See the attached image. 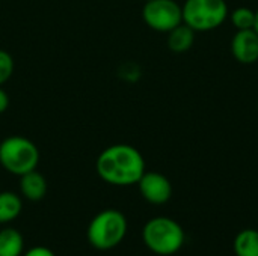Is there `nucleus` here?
Segmentation results:
<instances>
[{
	"label": "nucleus",
	"mask_w": 258,
	"mask_h": 256,
	"mask_svg": "<svg viewBox=\"0 0 258 256\" xmlns=\"http://www.w3.org/2000/svg\"><path fill=\"white\" fill-rule=\"evenodd\" d=\"M144 2H150V0H144Z\"/></svg>",
	"instance_id": "6ab92c4d"
},
{
	"label": "nucleus",
	"mask_w": 258,
	"mask_h": 256,
	"mask_svg": "<svg viewBox=\"0 0 258 256\" xmlns=\"http://www.w3.org/2000/svg\"><path fill=\"white\" fill-rule=\"evenodd\" d=\"M141 196L153 205H163L172 196V184L160 172H147L138 181Z\"/></svg>",
	"instance_id": "0eeeda50"
},
{
	"label": "nucleus",
	"mask_w": 258,
	"mask_h": 256,
	"mask_svg": "<svg viewBox=\"0 0 258 256\" xmlns=\"http://www.w3.org/2000/svg\"><path fill=\"white\" fill-rule=\"evenodd\" d=\"M142 240L150 252L160 256H171L180 252L186 241V234L177 220L159 216L145 223Z\"/></svg>",
	"instance_id": "f03ea898"
},
{
	"label": "nucleus",
	"mask_w": 258,
	"mask_h": 256,
	"mask_svg": "<svg viewBox=\"0 0 258 256\" xmlns=\"http://www.w3.org/2000/svg\"><path fill=\"white\" fill-rule=\"evenodd\" d=\"M21 256H56L54 252L45 246H35V247H30L27 249L26 252H23Z\"/></svg>",
	"instance_id": "dca6fc26"
},
{
	"label": "nucleus",
	"mask_w": 258,
	"mask_h": 256,
	"mask_svg": "<svg viewBox=\"0 0 258 256\" xmlns=\"http://www.w3.org/2000/svg\"><path fill=\"white\" fill-rule=\"evenodd\" d=\"M233 250L236 256H258L257 229L240 231L233 241Z\"/></svg>",
	"instance_id": "ddd939ff"
},
{
	"label": "nucleus",
	"mask_w": 258,
	"mask_h": 256,
	"mask_svg": "<svg viewBox=\"0 0 258 256\" xmlns=\"http://www.w3.org/2000/svg\"><path fill=\"white\" fill-rule=\"evenodd\" d=\"M183 23L195 32H212L228 20L225 0H184L181 5Z\"/></svg>",
	"instance_id": "39448f33"
},
{
	"label": "nucleus",
	"mask_w": 258,
	"mask_h": 256,
	"mask_svg": "<svg viewBox=\"0 0 258 256\" xmlns=\"http://www.w3.org/2000/svg\"><path fill=\"white\" fill-rule=\"evenodd\" d=\"M254 30L258 33V9L255 11V24H254Z\"/></svg>",
	"instance_id": "a211bd4d"
},
{
	"label": "nucleus",
	"mask_w": 258,
	"mask_h": 256,
	"mask_svg": "<svg viewBox=\"0 0 258 256\" xmlns=\"http://www.w3.org/2000/svg\"><path fill=\"white\" fill-rule=\"evenodd\" d=\"M9 107V95L6 94V91L0 86V115L5 113Z\"/></svg>",
	"instance_id": "f3484780"
},
{
	"label": "nucleus",
	"mask_w": 258,
	"mask_h": 256,
	"mask_svg": "<svg viewBox=\"0 0 258 256\" xmlns=\"http://www.w3.org/2000/svg\"><path fill=\"white\" fill-rule=\"evenodd\" d=\"M38 146L24 136H9L0 142V166L11 175L21 177L39 164Z\"/></svg>",
	"instance_id": "20e7f679"
},
{
	"label": "nucleus",
	"mask_w": 258,
	"mask_h": 256,
	"mask_svg": "<svg viewBox=\"0 0 258 256\" xmlns=\"http://www.w3.org/2000/svg\"><path fill=\"white\" fill-rule=\"evenodd\" d=\"M228 20L231 21L236 30H248L254 29L255 24V11L246 6H239L228 14Z\"/></svg>",
	"instance_id": "4468645a"
},
{
	"label": "nucleus",
	"mask_w": 258,
	"mask_h": 256,
	"mask_svg": "<svg viewBox=\"0 0 258 256\" xmlns=\"http://www.w3.org/2000/svg\"><path fill=\"white\" fill-rule=\"evenodd\" d=\"M195 30L190 29L187 24L181 23L180 26H177L175 29H172L171 32H168V48L172 53L177 54H183L187 53L195 42Z\"/></svg>",
	"instance_id": "9d476101"
},
{
	"label": "nucleus",
	"mask_w": 258,
	"mask_h": 256,
	"mask_svg": "<svg viewBox=\"0 0 258 256\" xmlns=\"http://www.w3.org/2000/svg\"><path fill=\"white\" fill-rule=\"evenodd\" d=\"M144 23L154 32L168 33L183 23L181 5L175 0H150L142 8Z\"/></svg>",
	"instance_id": "423d86ee"
},
{
	"label": "nucleus",
	"mask_w": 258,
	"mask_h": 256,
	"mask_svg": "<svg viewBox=\"0 0 258 256\" xmlns=\"http://www.w3.org/2000/svg\"><path fill=\"white\" fill-rule=\"evenodd\" d=\"M24 252V238L15 228L0 229V256H21Z\"/></svg>",
	"instance_id": "f8f14e48"
},
{
	"label": "nucleus",
	"mask_w": 258,
	"mask_h": 256,
	"mask_svg": "<svg viewBox=\"0 0 258 256\" xmlns=\"http://www.w3.org/2000/svg\"><path fill=\"white\" fill-rule=\"evenodd\" d=\"M98 177L116 187L138 184L145 174V158L141 151L127 143H115L104 148L95 161Z\"/></svg>",
	"instance_id": "f257e3e1"
},
{
	"label": "nucleus",
	"mask_w": 258,
	"mask_h": 256,
	"mask_svg": "<svg viewBox=\"0 0 258 256\" xmlns=\"http://www.w3.org/2000/svg\"><path fill=\"white\" fill-rule=\"evenodd\" d=\"M231 54L242 65H252L258 62V33L254 29L236 30L231 38Z\"/></svg>",
	"instance_id": "6e6552de"
},
{
	"label": "nucleus",
	"mask_w": 258,
	"mask_h": 256,
	"mask_svg": "<svg viewBox=\"0 0 258 256\" xmlns=\"http://www.w3.org/2000/svg\"><path fill=\"white\" fill-rule=\"evenodd\" d=\"M23 211V199L20 195L5 190L0 192V225L14 222Z\"/></svg>",
	"instance_id": "9b49d317"
},
{
	"label": "nucleus",
	"mask_w": 258,
	"mask_h": 256,
	"mask_svg": "<svg viewBox=\"0 0 258 256\" xmlns=\"http://www.w3.org/2000/svg\"><path fill=\"white\" fill-rule=\"evenodd\" d=\"M128 223L119 210H103L89 223L86 235L89 244L101 252L115 249L125 238Z\"/></svg>",
	"instance_id": "7ed1b4c3"
},
{
	"label": "nucleus",
	"mask_w": 258,
	"mask_h": 256,
	"mask_svg": "<svg viewBox=\"0 0 258 256\" xmlns=\"http://www.w3.org/2000/svg\"><path fill=\"white\" fill-rule=\"evenodd\" d=\"M18 187H20L21 198L30 202H39L41 199H44V196L47 195V189H48L45 177L36 169L21 175Z\"/></svg>",
	"instance_id": "1a4fd4ad"
},
{
	"label": "nucleus",
	"mask_w": 258,
	"mask_h": 256,
	"mask_svg": "<svg viewBox=\"0 0 258 256\" xmlns=\"http://www.w3.org/2000/svg\"><path fill=\"white\" fill-rule=\"evenodd\" d=\"M15 62L9 51L0 50V86H3L14 74Z\"/></svg>",
	"instance_id": "2eb2a0df"
}]
</instances>
